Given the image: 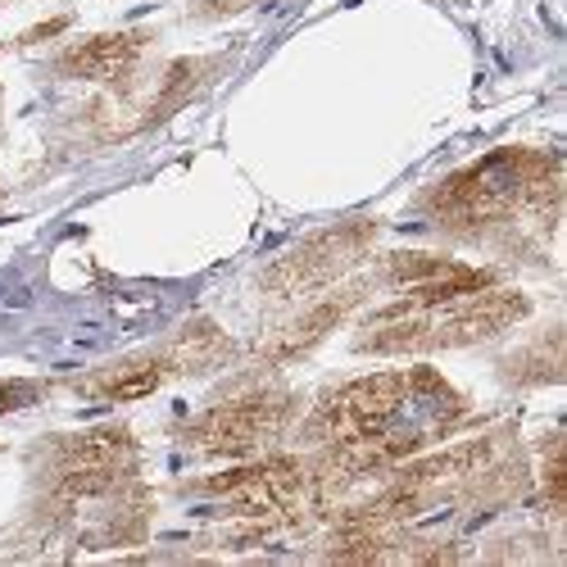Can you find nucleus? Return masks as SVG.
I'll list each match as a JSON object with an SVG mask.
<instances>
[{"label": "nucleus", "instance_id": "nucleus-9", "mask_svg": "<svg viewBox=\"0 0 567 567\" xmlns=\"http://www.w3.org/2000/svg\"><path fill=\"white\" fill-rule=\"evenodd\" d=\"M37 400V386L32 382H0V413H14L23 404Z\"/></svg>", "mask_w": 567, "mask_h": 567}, {"label": "nucleus", "instance_id": "nucleus-6", "mask_svg": "<svg viewBox=\"0 0 567 567\" xmlns=\"http://www.w3.org/2000/svg\"><path fill=\"white\" fill-rule=\"evenodd\" d=\"M368 241V227H337V231H327L318 236V241H305L287 264H277L272 277H268V287L277 291H309V287H322V281H332Z\"/></svg>", "mask_w": 567, "mask_h": 567}, {"label": "nucleus", "instance_id": "nucleus-8", "mask_svg": "<svg viewBox=\"0 0 567 567\" xmlns=\"http://www.w3.org/2000/svg\"><path fill=\"white\" fill-rule=\"evenodd\" d=\"M168 359H136V363H118L101 377H91L86 391L91 395H105V400H141V395H151L164 377H168Z\"/></svg>", "mask_w": 567, "mask_h": 567}, {"label": "nucleus", "instance_id": "nucleus-5", "mask_svg": "<svg viewBox=\"0 0 567 567\" xmlns=\"http://www.w3.org/2000/svg\"><path fill=\"white\" fill-rule=\"evenodd\" d=\"M205 491L227 495L236 508H246V513H287L291 504L305 499L309 472L296 458H259V463H246V467L205 482Z\"/></svg>", "mask_w": 567, "mask_h": 567}, {"label": "nucleus", "instance_id": "nucleus-3", "mask_svg": "<svg viewBox=\"0 0 567 567\" xmlns=\"http://www.w3.org/2000/svg\"><path fill=\"white\" fill-rule=\"evenodd\" d=\"M527 313V300L517 291H499V296H463L436 309H413V313H395L382 318V332H368L359 341V350H377V354H395V350H450V346H477L495 332H504L508 322H517Z\"/></svg>", "mask_w": 567, "mask_h": 567}, {"label": "nucleus", "instance_id": "nucleus-2", "mask_svg": "<svg viewBox=\"0 0 567 567\" xmlns=\"http://www.w3.org/2000/svg\"><path fill=\"white\" fill-rule=\"evenodd\" d=\"M558 200V168L545 155L532 151H499L472 168L454 173L432 196V209L441 223L477 231L499 218H508L523 205H554Z\"/></svg>", "mask_w": 567, "mask_h": 567}, {"label": "nucleus", "instance_id": "nucleus-7", "mask_svg": "<svg viewBox=\"0 0 567 567\" xmlns=\"http://www.w3.org/2000/svg\"><path fill=\"white\" fill-rule=\"evenodd\" d=\"M136 37H123V32H110V37H91L82 45H73V51L64 55V73L73 78H96V82H110V78H123L136 60Z\"/></svg>", "mask_w": 567, "mask_h": 567}, {"label": "nucleus", "instance_id": "nucleus-4", "mask_svg": "<svg viewBox=\"0 0 567 567\" xmlns=\"http://www.w3.org/2000/svg\"><path fill=\"white\" fill-rule=\"evenodd\" d=\"M281 417H287V400L281 395H241L231 404L209 409L192 427V445L218 458H246L281 427Z\"/></svg>", "mask_w": 567, "mask_h": 567}, {"label": "nucleus", "instance_id": "nucleus-10", "mask_svg": "<svg viewBox=\"0 0 567 567\" xmlns=\"http://www.w3.org/2000/svg\"><path fill=\"white\" fill-rule=\"evenodd\" d=\"M545 499L549 504L563 499V458H558V445H549V454H545Z\"/></svg>", "mask_w": 567, "mask_h": 567}, {"label": "nucleus", "instance_id": "nucleus-1", "mask_svg": "<svg viewBox=\"0 0 567 567\" xmlns=\"http://www.w3.org/2000/svg\"><path fill=\"white\" fill-rule=\"evenodd\" d=\"M463 417L458 395L432 368L382 372L332 391L313 413V436L332 445L337 472L386 467L445 436Z\"/></svg>", "mask_w": 567, "mask_h": 567}]
</instances>
